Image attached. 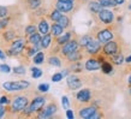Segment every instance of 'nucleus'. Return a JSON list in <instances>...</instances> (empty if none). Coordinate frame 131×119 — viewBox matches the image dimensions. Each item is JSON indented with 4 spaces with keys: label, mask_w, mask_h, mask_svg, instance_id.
Returning <instances> with one entry per match:
<instances>
[{
    "label": "nucleus",
    "mask_w": 131,
    "mask_h": 119,
    "mask_svg": "<svg viewBox=\"0 0 131 119\" xmlns=\"http://www.w3.org/2000/svg\"><path fill=\"white\" fill-rule=\"evenodd\" d=\"M7 103H10V100H8L7 96H1L0 98V105H7Z\"/></svg>",
    "instance_id": "obj_44"
},
{
    "label": "nucleus",
    "mask_w": 131,
    "mask_h": 119,
    "mask_svg": "<svg viewBox=\"0 0 131 119\" xmlns=\"http://www.w3.org/2000/svg\"><path fill=\"white\" fill-rule=\"evenodd\" d=\"M85 51H87L88 54H97L100 51V48H101V44H100L97 40H91V41H89L87 44V46H85Z\"/></svg>",
    "instance_id": "obj_11"
},
{
    "label": "nucleus",
    "mask_w": 131,
    "mask_h": 119,
    "mask_svg": "<svg viewBox=\"0 0 131 119\" xmlns=\"http://www.w3.org/2000/svg\"><path fill=\"white\" fill-rule=\"evenodd\" d=\"M69 72H70L69 70H64V71L61 72V75H63V77H65V76H68V75H69Z\"/></svg>",
    "instance_id": "obj_49"
},
{
    "label": "nucleus",
    "mask_w": 131,
    "mask_h": 119,
    "mask_svg": "<svg viewBox=\"0 0 131 119\" xmlns=\"http://www.w3.org/2000/svg\"><path fill=\"white\" fill-rule=\"evenodd\" d=\"M5 113H6V110H5L4 105H0V118L5 117Z\"/></svg>",
    "instance_id": "obj_45"
},
{
    "label": "nucleus",
    "mask_w": 131,
    "mask_h": 119,
    "mask_svg": "<svg viewBox=\"0 0 131 119\" xmlns=\"http://www.w3.org/2000/svg\"><path fill=\"white\" fill-rule=\"evenodd\" d=\"M48 64L52 65V66L59 68V66H61V60H60V58H58L56 56H51L48 58Z\"/></svg>",
    "instance_id": "obj_28"
},
{
    "label": "nucleus",
    "mask_w": 131,
    "mask_h": 119,
    "mask_svg": "<svg viewBox=\"0 0 131 119\" xmlns=\"http://www.w3.org/2000/svg\"><path fill=\"white\" fill-rule=\"evenodd\" d=\"M5 58H6V53H4V51H3V49H0V59L4 60Z\"/></svg>",
    "instance_id": "obj_47"
},
{
    "label": "nucleus",
    "mask_w": 131,
    "mask_h": 119,
    "mask_svg": "<svg viewBox=\"0 0 131 119\" xmlns=\"http://www.w3.org/2000/svg\"><path fill=\"white\" fill-rule=\"evenodd\" d=\"M103 53H105V56H113L115 53H118V45L115 41L111 40V41H108L103 46Z\"/></svg>",
    "instance_id": "obj_10"
},
{
    "label": "nucleus",
    "mask_w": 131,
    "mask_h": 119,
    "mask_svg": "<svg viewBox=\"0 0 131 119\" xmlns=\"http://www.w3.org/2000/svg\"><path fill=\"white\" fill-rule=\"evenodd\" d=\"M37 89H39V91H40V93H47V91L49 90V84L42 83V84H40V85L37 87Z\"/></svg>",
    "instance_id": "obj_37"
},
{
    "label": "nucleus",
    "mask_w": 131,
    "mask_h": 119,
    "mask_svg": "<svg viewBox=\"0 0 131 119\" xmlns=\"http://www.w3.org/2000/svg\"><path fill=\"white\" fill-rule=\"evenodd\" d=\"M88 7H89L91 13H95V15H97V13L103 8L99 1H91V0L89 1V4H88Z\"/></svg>",
    "instance_id": "obj_20"
},
{
    "label": "nucleus",
    "mask_w": 131,
    "mask_h": 119,
    "mask_svg": "<svg viewBox=\"0 0 131 119\" xmlns=\"http://www.w3.org/2000/svg\"><path fill=\"white\" fill-rule=\"evenodd\" d=\"M42 70H40L39 68H32L31 69V77L32 78H40L42 76Z\"/></svg>",
    "instance_id": "obj_34"
},
{
    "label": "nucleus",
    "mask_w": 131,
    "mask_h": 119,
    "mask_svg": "<svg viewBox=\"0 0 131 119\" xmlns=\"http://www.w3.org/2000/svg\"><path fill=\"white\" fill-rule=\"evenodd\" d=\"M84 68L87 71H96V70H100L101 68V63H100L97 59H94V58H90L88 59L84 64Z\"/></svg>",
    "instance_id": "obj_13"
},
{
    "label": "nucleus",
    "mask_w": 131,
    "mask_h": 119,
    "mask_svg": "<svg viewBox=\"0 0 131 119\" xmlns=\"http://www.w3.org/2000/svg\"><path fill=\"white\" fill-rule=\"evenodd\" d=\"M71 70L73 72H82V64L80 61H75V63L72 64Z\"/></svg>",
    "instance_id": "obj_36"
},
{
    "label": "nucleus",
    "mask_w": 131,
    "mask_h": 119,
    "mask_svg": "<svg viewBox=\"0 0 131 119\" xmlns=\"http://www.w3.org/2000/svg\"><path fill=\"white\" fill-rule=\"evenodd\" d=\"M30 87V83L28 81H10V82H5L3 83V88L8 93H13V91H22L24 89Z\"/></svg>",
    "instance_id": "obj_2"
},
{
    "label": "nucleus",
    "mask_w": 131,
    "mask_h": 119,
    "mask_svg": "<svg viewBox=\"0 0 131 119\" xmlns=\"http://www.w3.org/2000/svg\"><path fill=\"white\" fill-rule=\"evenodd\" d=\"M78 47H80V45H78V41H77V40H69L66 44H64L63 46H61L60 53H61L63 56H66L70 52L78 49Z\"/></svg>",
    "instance_id": "obj_7"
},
{
    "label": "nucleus",
    "mask_w": 131,
    "mask_h": 119,
    "mask_svg": "<svg viewBox=\"0 0 131 119\" xmlns=\"http://www.w3.org/2000/svg\"><path fill=\"white\" fill-rule=\"evenodd\" d=\"M37 29H39V33L41 35H46L49 33V24L45 18H41L39 22V25H37Z\"/></svg>",
    "instance_id": "obj_16"
},
{
    "label": "nucleus",
    "mask_w": 131,
    "mask_h": 119,
    "mask_svg": "<svg viewBox=\"0 0 131 119\" xmlns=\"http://www.w3.org/2000/svg\"><path fill=\"white\" fill-rule=\"evenodd\" d=\"M71 36H72V34L70 31L63 33L61 35H59L58 37H57V45H58V46H63L64 44L68 42L69 40H71Z\"/></svg>",
    "instance_id": "obj_19"
},
{
    "label": "nucleus",
    "mask_w": 131,
    "mask_h": 119,
    "mask_svg": "<svg viewBox=\"0 0 131 119\" xmlns=\"http://www.w3.org/2000/svg\"><path fill=\"white\" fill-rule=\"evenodd\" d=\"M61 103H63V107L65 110H69L70 108V101H69L68 96H63L61 98Z\"/></svg>",
    "instance_id": "obj_41"
},
{
    "label": "nucleus",
    "mask_w": 131,
    "mask_h": 119,
    "mask_svg": "<svg viewBox=\"0 0 131 119\" xmlns=\"http://www.w3.org/2000/svg\"><path fill=\"white\" fill-rule=\"evenodd\" d=\"M97 41H99L100 44H106L108 41H111L113 39V33L111 30H108V29H103V30H100L97 33Z\"/></svg>",
    "instance_id": "obj_12"
},
{
    "label": "nucleus",
    "mask_w": 131,
    "mask_h": 119,
    "mask_svg": "<svg viewBox=\"0 0 131 119\" xmlns=\"http://www.w3.org/2000/svg\"><path fill=\"white\" fill-rule=\"evenodd\" d=\"M66 83H68V87L71 89V90H76V89H80L82 87V79L78 78L77 76L75 75H70L68 76L66 78Z\"/></svg>",
    "instance_id": "obj_8"
},
{
    "label": "nucleus",
    "mask_w": 131,
    "mask_h": 119,
    "mask_svg": "<svg viewBox=\"0 0 131 119\" xmlns=\"http://www.w3.org/2000/svg\"><path fill=\"white\" fill-rule=\"evenodd\" d=\"M125 61H126L127 64H130V63H131V56L126 57V59H125Z\"/></svg>",
    "instance_id": "obj_50"
},
{
    "label": "nucleus",
    "mask_w": 131,
    "mask_h": 119,
    "mask_svg": "<svg viewBox=\"0 0 131 119\" xmlns=\"http://www.w3.org/2000/svg\"><path fill=\"white\" fill-rule=\"evenodd\" d=\"M41 39H42V35L40 33H34L32 35L28 36V42L31 46H36V45H41Z\"/></svg>",
    "instance_id": "obj_18"
},
{
    "label": "nucleus",
    "mask_w": 131,
    "mask_h": 119,
    "mask_svg": "<svg viewBox=\"0 0 131 119\" xmlns=\"http://www.w3.org/2000/svg\"><path fill=\"white\" fill-rule=\"evenodd\" d=\"M3 37H4L5 41L11 42L12 40L16 39V33L13 31V30H6V31L3 33Z\"/></svg>",
    "instance_id": "obj_27"
},
{
    "label": "nucleus",
    "mask_w": 131,
    "mask_h": 119,
    "mask_svg": "<svg viewBox=\"0 0 131 119\" xmlns=\"http://www.w3.org/2000/svg\"><path fill=\"white\" fill-rule=\"evenodd\" d=\"M12 44L10 46V48L7 49V56L10 57H16L19 56L20 53L23 52L24 47H25V40L24 39H17V40H12Z\"/></svg>",
    "instance_id": "obj_3"
},
{
    "label": "nucleus",
    "mask_w": 131,
    "mask_h": 119,
    "mask_svg": "<svg viewBox=\"0 0 131 119\" xmlns=\"http://www.w3.org/2000/svg\"><path fill=\"white\" fill-rule=\"evenodd\" d=\"M13 72L16 75H24L25 73V68L24 66H16V68H13Z\"/></svg>",
    "instance_id": "obj_38"
},
{
    "label": "nucleus",
    "mask_w": 131,
    "mask_h": 119,
    "mask_svg": "<svg viewBox=\"0 0 131 119\" xmlns=\"http://www.w3.org/2000/svg\"><path fill=\"white\" fill-rule=\"evenodd\" d=\"M101 70H102L103 73H106V75H108V73H111L112 71H113V66H112L111 63H108V61H102L101 63Z\"/></svg>",
    "instance_id": "obj_26"
},
{
    "label": "nucleus",
    "mask_w": 131,
    "mask_h": 119,
    "mask_svg": "<svg viewBox=\"0 0 131 119\" xmlns=\"http://www.w3.org/2000/svg\"><path fill=\"white\" fill-rule=\"evenodd\" d=\"M112 61L115 64V65H120V64L124 63V57L122 53H115L112 56Z\"/></svg>",
    "instance_id": "obj_29"
},
{
    "label": "nucleus",
    "mask_w": 131,
    "mask_h": 119,
    "mask_svg": "<svg viewBox=\"0 0 131 119\" xmlns=\"http://www.w3.org/2000/svg\"><path fill=\"white\" fill-rule=\"evenodd\" d=\"M129 84H130V85H131V76H130V77H129Z\"/></svg>",
    "instance_id": "obj_52"
},
{
    "label": "nucleus",
    "mask_w": 131,
    "mask_h": 119,
    "mask_svg": "<svg viewBox=\"0 0 131 119\" xmlns=\"http://www.w3.org/2000/svg\"><path fill=\"white\" fill-rule=\"evenodd\" d=\"M61 79H63V75H61V72H57V73H54V75L52 76V81H53V82H56V83L60 82Z\"/></svg>",
    "instance_id": "obj_39"
},
{
    "label": "nucleus",
    "mask_w": 131,
    "mask_h": 119,
    "mask_svg": "<svg viewBox=\"0 0 131 119\" xmlns=\"http://www.w3.org/2000/svg\"><path fill=\"white\" fill-rule=\"evenodd\" d=\"M45 103H46V98H45V96H36V98H34L31 103L28 105L22 112H23L25 115H30V114H32V113H35V112H39L40 110H42L45 106Z\"/></svg>",
    "instance_id": "obj_1"
},
{
    "label": "nucleus",
    "mask_w": 131,
    "mask_h": 119,
    "mask_svg": "<svg viewBox=\"0 0 131 119\" xmlns=\"http://www.w3.org/2000/svg\"><path fill=\"white\" fill-rule=\"evenodd\" d=\"M129 10H131V4H130V5H129Z\"/></svg>",
    "instance_id": "obj_53"
},
{
    "label": "nucleus",
    "mask_w": 131,
    "mask_h": 119,
    "mask_svg": "<svg viewBox=\"0 0 131 119\" xmlns=\"http://www.w3.org/2000/svg\"><path fill=\"white\" fill-rule=\"evenodd\" d=\"M65 57H66V59H68L69 61L75 63V61H80L83 56L81 54V52H78V49H76V51H72V52H70V53H68Z\"/></svg>",
    "instance_id": "obj_17"
},
{
    "label": "nucleus",
    "mask_w": 131,
    "mask_h": 119,
    "mask_svg": "<svg viewBox=\"0 0 131 119\" xmlns=\"http://www.w3.org/2000/svg\"><path fill=\"white\" fill-rule=\"evenodd\" d=\"M32 61H34V64H36V65H40V64H42L45 61V53L43 52H37L35 56L32 57Z\"/></svg>",
    "instance_id": "obj_24"
},
{
    "label": "nucleus",
    "mask_w": 131,
    "mask_h": 119,
    "mask_svg": "<svg viewBox=\"0 0 131 119\" xmlns=\"http://www.w3.org/2000/svg\"><path fill=\"white\" fill-rule=\"evenodd\" d=\"M75 7V3L73 1H57L56 3V8L59 10L61 13H66L73 10Z\"/></svg>",
    "instance_id": "obj_9"
},
{
    "label": "nucleus",
    "mask_w": 131,
    "mask_h": 119,
    "mask_svg": "<svg viewBox=\"0 0 131 119\" xmlns=\"http://www.w3.org/2000/svg\"><path fill=\"white\" fill-rule=\"evenodd\" d=\"M52 45V35L51 34H46V35H42V39H41V48H48Z\"/></svg>",
    "instance_id": "obj_22"
},
{
    "label": "nucleus",
    "mask_w": 131,
    "mask_h": 119,
    "mask_svg": "<svg viewBox=\"0 0 131 119\" xmlns=\"http://www.w3.org/2000/svg\"><path fill=\"white\" fill-rule=\"evenodd\" d=\"M66 117H68L69 119H73V117H75V115H73V112H72L70 108L66 110Z\"/></svg>",
    "instance_id": "obj_46"
},
{
    "label": "nucleus",
    "mask_w": 131,
    "mask_h": 119,
    "mask_svg": "<svg viewBox=\"0 0 131 119\" xmlns=\"http://www.w3.org/2000/svg\"><path fill=\"white\" fill-rule=\"evenodd\" d=\"M100 4H101V6L105 8L107 7H113V6H115V3L113 1V0H97Z\"/></svg>",
    "instance_id": "obj_32"
},
{
    "label": "nucleus",
    "mask_w": 131,
    "mask_h": 119,
    "mask_svg": "<svg viewBox=\"0 0 131 119\" xmlns=\"http://www.w3.org/2000/svg\"><path fill=\"white\" fill-rule=\"evenodd\" d=\"M36 30H37V28H36L34 24H29V25H27V28H25L24 33H25V35L27 36H30V35H32L34 33H36Z\"/></svg>",
    "instance_id": "obj_33"
},
{
    "label": "nucleus",
    "mask_w": 131,
    "mask_h": 119,
    "mask_svg": "<svg viewBox=\"0 0 131 119\" xmlns=\"http://www.w3.org/2000/svg\"><path fill=\"white\" fill-rule=\"evenodd\" d=\"M63 13L59 11V10H57V8H54L53 11H51V13H49V18H51V20H53V22H57V20L60 18V16H61Z\"/></svg>",
    "instance_id": "obj_31"
},
{
    "label": "nucleus",
    "mask_w": 131,
    "mask_h": 119,
    "mask_svg": "<svg viewBox=\"0 0 131 119\" xmlns=\"http://www.w3.org/2000/svg\"><path fill=\"white\" fill-rule=\"evenodd\" d=\"M57 111H58L57 105L54 102H51L45 108H42V110H40V111L37 112V117L39 118H51V117H53V115L56 114Z\"/></svg>",
    "instance_id": "obj_5"
},
{
    "label": "nucleus",
    "mask_w": 131,
    "mask_h": 119,
    "mask_svg": "<svg viewBox=\"0 0 131 119\" xmlns=\"http://www.w3.org/2000/svg\"><path fill=\"white\" fill-rule=\"evenodd\" d=\"M96 111H97V110H96V107H94V106H88V107L82 108V110L80 111V113H78V114H80L81 118L90 119V117H91L93 114H94V113H95Z\"/></svg>",
    "instance_id": "obj_15"
},
{
    "label": "nucleus",
    "mask_w": 131,
    "mask_h": 119,
    "mask_svg": "<svg viewBox=\"0 0 131 119\" xmlns=\"http://www.w3.org/2000/svg\"><path fill=\"white\" fill-rule=\"evenodd\" d=\"M91 40H93V36L91 35H83L80 39V41H78V45H80V47H85L89 41H91Z\"/></svg>",
    "instance_id": "obj_30"
},
{
    "label": "nucleus",
    "mask_w": 131,
    "mask_h": 119,
    "mask_svg": "<svg viewBox=\"0 0 131 119\" xmlns=\"http://www.w3.org/2000/svg\"><path fill=\"white\" fill-rule=\"evenodd\" d=\"M77 100L80 101V102H83V103H87L90 101V98H91V93L89 89H82L77 93V95H76Z\"/></svg>",
    "instance_id": "obj_14"
},
{
    "label": "nucleus",
    "mask_w": 131,
    "mask_h": 119,
    "mask_svg": "<svg viewBox=\"0 0 131 119\" xmlns=\"http://www.w3.org/2000/svg\"><path fill=\"white\" fill-rule=\"evenodd\" d=\"M130 94H131V88H130Z\"/></svg>",
    "instance_id": "obj_54"
},
{
    "label": "nucleus",
    "mask_w": 131,
    "mask_h": 119,
    "mask_svg": "<svg viewBox=\"0 0 131 119\" xmlns=\"http://www.w3.org/2000/svg\"><path fill=\"white\" fill-rule=\"evenodd\" d=\"M0 71L4 72V73H8V72H11V68L8 66L7 64H1L0 65Z\"/></svg>",
    "instance_id": "obj_42"
},
{
    "label": "nucleus",
    "mask_w": 131,
    "mask_h": 119,
    "mask_svg": "<svg viewBox=\"0 0 131 119\" xmlns=\"http://www.w3.org/2000/svg\"><path fill=\"white\" fill-rule=\"evenodd\" d=\"M113 1L115 3V5H122V4H124L125 0H113Z\"/></svg>",
    "instance_id": "obj_48"
},
{
    "label": "nucleus",
    "mask_w": 131,
    "mask_h": 119,
    "mask_svg": "<svg viewBox=\"0 0 131 119\" xmlns=\"http://www.w3.org/2000/svg\"><path fill=\"white\" fill-rule=\"evenodd\" d=\"M64 33V28H61L59 24L57 23H53L52 24V27H51V35L52 36H54V37H58L59 35H61Z\"/></svg>",
    "instance_id": "obj_21"
},
{
    "label": "nucleus",
    "mask_w": 131,
    "mask_h": 119,
    "mask_svg": "<svg viewBox=\"0 0 131 119\" xmlns=\"http://www.w3.org/2000/svg\"><path fill=\"white\" fill-rule=\"evenodd\" d=\"M57 1H75V0H57Z\"/></svg>",
    "instance_id": "obj_51"
},
{
    "label": "nucleus",
    "mask_w": 131,
    "mask_h": 119,
    "mask_svg": "<svg viewBox=\"0 0 131 119\" xmlns=\"http://www.w3.org/2000/svg\"><path fill=\"white\" fill-rule=\"evenodd\" d=\"M29 105V100L27 96H16L11 102V111L13 113L22 112Z\"/></svg>",
    "instance_id": "obj_4"
},
{
    "label": "nucleus",
    "mask_w": 131,
    "mask_h": 119,
    "mask_svg": "<svg viewBox=\"0 0 131 119\" xmlns=\"http://www.w3.org/2000/svg\"><path fill=\"white\" fill-rule=\"evenodd\" d=\"M57 23L59 24L61 28L66 29V28H69V27H70V18H69L68 16H65V15H61L59 19L57 20Z\"/></svg>",
    "instance_id": "obj_23"
},
{
    "label": "nucleus",
    "mask_w": 131,
    "mask_h": 119,
    "mask_svg": "<svg viewBox=\"0 0 131 119\" xmlns=\"http://www.w3.org/2000/svg\"><path fill=\"white\" fill-rule=\"evenodd\" d=\"M97 17H99L100 22H102L103 24H111V23H113V19H114V13L111 10L102 8L97 13Z\"/></svg>",
    "instance_id": "obj_6"
},
{
    "label": "nucleus",
    "mask_w": 131,
    "mask_h": 119,
    "mask_svg": "<svg viewBox=\"0 0 131 119\" xmlns=\"http://www.w3.org/2000/svg\"><path fill=\"white\" fill-rule=\"evenodd\" d=\"M8 15V8L6 6H0V18L7 17Z\"/></svg>",
    "instance_id": "obj_40"
},
{
    "label": "nucleus",
    "mask_w": 131,
    "mask_h": 119,
    "mask_svg": "<svg viewBox=\"0 0 131 119\" xmlns=\"http://www.w3.org/2000/svg\"><path fill=\"white\" fill-rule=\"evenodd\" d=\"M29 10H37L42 4V0H27Z\"/></svg>",
    "instance_id": "obj_25"
},
{
    "label": "nucleus",
    "mask_w": 131,
    "mask_h": 119,
    "mask_svg": "<svg viewBox=\"0 0 131 119\" xmlns=\"http://www.w3.org/2000/svg\"><path fill=\"white\" fill-rule=\"evenodd\" d=\"M37 52H39V49H37L35 46H32L31 48H29L28 49V53H27V54H28V57H34Z\"/></svg>",
    "instance_id": "obj_43"
},
{
    "label": "nucleus",
    "mask_w": 131,
    "mask_h": 119,
    "mask_svg": "<svg viewBox=\"0 0 131 119\" xmlns=\"http://www.w3.org/2000/svg\"><path fill=\"white\" fill-rule=\"evenodd\" d=\"M10 23V18L8 17H4V18H0V30L5 29Z\"/></svg>",
    "instance_id": "obj_35"
}]
</instances>
